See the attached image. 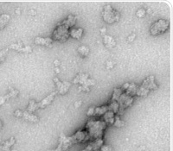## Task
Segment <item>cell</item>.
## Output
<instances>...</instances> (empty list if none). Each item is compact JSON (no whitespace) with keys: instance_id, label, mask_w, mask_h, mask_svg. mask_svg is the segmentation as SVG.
<instances>
[{"instance_id":"1f68e13d","label":"cell","mask_w":173,"mask_h":151,"mask_svg":"<svg viewBox=\"0 0 173 151\" xmlns=\"http://www.w3.org/2000/svg\"><path fill=\"white\" fill-rule=\"evenodd\" d=\"M18 52H21V53H25V54H29V53H31L32 52V48L30 46H25L23 47L22 48H20Z\"/></svg>"},{"instance_id":"7dc6e473","label":"cell","mask_w":173,"mask_h":151,"mask_svg":"<svg viewBox=\"0 0 173 151\" xmlns=\"http://www.w3.org/2000/svg\"><path fill=\"white\" fill-rule=\"evenodd\" d=\"M92 151H99V150H92Z\"/></svg>"},{"instance_id":"7c38bea8","label":"cell","mask_w":173,"mask_h":151,"mask_svg":"<svg viewBox=\"0 0 173 151\" xmlns=\"http://www.w3.org/2000/svg\"><path fill=\"white\" fill-rule=\"evenodd\" d=\"M56 92H54V93H50V95H48L46 98H44L43 99H42L41 102H39L37 103V105H38V108L40 109H43L47 107L48 105H50L51 103H52V101L54 100L55 97V95H56Z\"/></svg>"},{"instance_id":"ac0fdd59","label":"cell","mask_w":173,"mask_h":151,"mask_svg":"<svg viewBox=\"0 0 173 151\" xmlns=\"http://www.w3.org/2000/svg\"><path fill=\"white\" fill-rule=\"evenodd\" d=\"M104 45L107 47L108 48H114L116 45V42L114 39L112 37L111 35H105L103 38Z\"/></svg>"},{"instance_id":"44dd1931","label":"cell","mask_w":173,"mask_h":151,"mask_svg":"<svg viewBox=\"0 0 173 151\" xmlns=\"http://www.w3.org/2000/svg\"><path fill=\"white\" fill-rule=\"evenodd\" d=\"M11 19V16L8 14H2L0 15V30H3L7 23H9V21Z\"/></svg>"},{"instance_id":"b9f144b4","label":"cell","mask_w":173,"mask_h":151,"mask_svg":"<svg viewBox=\"0 0 173 151\" xmlns=\"http://www.w3.org/2000/svg\"><path fill=\"white\" fill-rule=\"evenodd\" d=\"M55 73H56V74H59V73H60V69H59V67H55Z\"/></svg>"},{"instance_id":"5b68a950","label":"cell","mask_w":173,"mask_h":151,"mask_svg":"<svg viewBox=\"0 0 173 151\" xmlns=\"http://www.w3.org/2000/svg\"><path fill=\"white\" fill-rule=\"evenodd\" d=\"M170 27V23L166 19H158L154 22L150 28L151 35H158L165 33Z\"/></svg>"},{"instance_id":"ffe728a7","label":"cell","mask_w":173,"mask_h":151,"mask_svg":"<svg viewBox=\"0 0 173 151\" xmlns=\"http://www.w3.org/2000/svg\"><path fill=\"white\" fill-rule=\"evenodd\" d=\"M138 85L134 84V83H130L129 84V86L124 93H127L128 95H130L132 97H134L136 95V93H137V90H138Z\"/></svg>"},{"instance_id":"d4e9b609","label":"cell","mask_w":173,"mask_h":151,"mask_svg":"<svg viewBox=\"0 0 173 151\" xmlns=\"http://www.w3.org/2000/svg\"><path fill=\"white\" fill-rule=\"evenodd\" d=\"M77 51H78V53L81 54L82 57H87L89 54V52H90L89 47L84 46V45L79 47V48H77Z\"/></svg>"},{"instance_id":"cb8c5ba5","label":"cell","mask_w":173,"mask_h":151,"mask_svg":"<svg viewBox=\"0 0 173 151\" xmlns=\"http://www.w3.org/2000/svg\"><path fill=\"white\" fill-rule=\"evenodd\" d=\"M108 111V105H101V106H98L95 107V112H94V116H103L105 113Z\"/></svg>"},{"instance_id":"603a6c76","label":"cell","mask_w":173,"mask_h":151,"mask_svg":"<svg viewBox=\"0 0 173 151\" xmlns=\"http://www.w3.org/2000/svg\"><path fill=\"white\" fill-rule=\"evenodd\" d=\"M108 111L113 112L114 114H117V113L119 112V105L117 101H110V103H109V105H108Z\"/></svg>"},{"instance_id":"d6986e66","label":"cell","mask_w":173,"mask_h":151,"mask_svg":"<svg viewBox=\"0 0 173 151\" xmlns=\"http://www.w3.org/2000/svg\"><path fill=\"white\" fill-rule=\"evenodd\" d=\"M83 29L82 28H79V29H71L70 32H69V36H71L74 39H79L81 38V36L83 35Z\"/></svg>"},{"instance_id":"d6a6232c","label":"cell","mask_w":173,"mask_h":151,"mask_svg":"<svg viewBox=\"0 0 173 151\" xmlns=\"http://www.w3.org/2000/svg\"><path fill=\"white\" fill-rule=\"evenodd\" d=\"M146 10H145V9H143V8H141V9H139L138 11H137L136 16H138V18H142V17H144V16H146Z\"/></svg>"},{"instance_id":"74e56055","label":"cell","mask_w":173,"mask_h":151,"mask_svg":"<svg viewBox=\"0 0 173 151\" xmlns=\"http://www.w3.org/2000/svg\"><path fill=\"white\" fill-rule=\"evenodd\" d=\"M14 116H15L16 117H22V116H23V111H20V110L15 111Z\"/></svg>"},{"instance_id":"ee69618b","label":"cell","mask_w":173,"mask_h":151,"mask_svg":"<svg viewBox=\"0 0 173 151\" xmlns=\"http://www.w3.org/2000/svg\"><path fill=\"white\" fill-rule=\"evenodd\" d=\"M31 14H32V15H36V11H31Z\"/></svg>"},{"instance_id":"f35d334b","label":"cell","mask_w":173,"mask_h":151,"mask_svg":"<svg viewBox=\"0 0 173 151\" xmlns=\"http://www.w3.org/2000/svg\"><path fill=\"white\" fill-rule=\"evenodd\" d=\"M81 105H82V102L81 101H77V102L74 103V107L75 108H79Z\"/></svg>"},{"instance_id":"2e32d148","label":"cell","mask_w":173,"mask_h":151,"mask_svg":"<svg viewBox=\"0 0 173 151\" xmlns=\"http://www.w3.org/2000/svg\"><path fill=\"white\" fill-rule=\"evenodd\" d=\"M114 117H115V114H114V113L113 112H110V111H108V112L103 115L102 120L107 124L108 126L113 125V123H114Z\"/></svg>"},{"instance_id":"30bf717a","label":"cell","mask_w":173,"mask_h":151,"mask_svg":"<svg viewBox=\"0 0 173 151\" xmlns=\"http://www.w3.org/2000/svg\"><path fill=\"white\" fill-rule=\"evenodd\" d=\"M141 86H143L146 89L149 90V91H151V90H157L158 87V85L155 82V78H154L153 75H151L149 77L146 78V80L143 81Z\"/></svg>"},{"instance_id":"60d3db41","label":"cell","mask_w":173,"mask_h":151,"mask_svg":"<svg viewBox=\"0 0 173 151\" xmlns=\"http://www.w3.org/2000/svg\"><path fill=\"white\" fill-rule=\"evenodd\" d=\"M54 64H55V67H59V65H60V62H59V61H57V60H55V62H54Z\"/></svg>"},{"instance_id":"83f0119b","label":"cell","mask_w":173,"mask_h":151,"mask_svg":"<svg viewBox=\"0 0 173 151\" xmlns=\"http://www.w3.org/2000/svg\"><path fill=\"white\" fill-rule=\"evenodd\" d=\"M124 92L122 91L121 88H115V89L113 90V95H112V98L110 101H117L118 100V98L120 97V95L123 93Z\"/></svg>"},{"instance_id":"8fae6325","label":"cell","mask_w":173,"mask_h":151,"mask_svg":"<svg viewBox=\"0 0 173 151\" xmlns=\"http://www.w3.org/2000/svg\"><path fill=\"white\" fill-rule=\"evenodd\" d=\"M104 144L103 138H99L92 141L91 143L88 144V146L85 148V149L87 151H92V150H99L101 146Z\"/></svg>"},{"instance_id":"52a82bcc","label":"cell","mask_w":173,"mask_h":151,"mask_svg":"<svg viewBox=\"0 0 173 151\" xmlns=\"http://www.w3.org/2000/svg\"><path fill=\"white\" fill-rule=\"evenodd\" d=\"M133 101H134V97H132V96H130V95H128V94L125 93H122L120 95V97L118 98V100H117V102H118V104L119 105V112H118L119 115L118 116L123 114L125 110L127 107H129V106H131L132 105Z\"/></svg>"},{"instance_id":"9c48e42d","label":"cell","mask_w":173,"mask_h":151,"mask_svg":"<svg viewBox=\"0 0 173 151\" xmlns=\"http://www.w3.org/2000/svg\"><path fill=\"white\" fill-rule=\"evenodd\" d=\"M53 80H54L55 84L56 85V88H57V92L56 93L61 94V95H64L65 93H68V91H69L70 86H71V83H69L68 81L61 82L59 80L58 78H54Z\"/></svg>"},{"instance_id":"4316f807","label":"cell","mask_w":173,"mask_h":151,"mask_svg":"<svg viewBox=\"0 0 173 151\" xmlns=\"http://www.w3.org/2000/svg\"><path fill=\"white\" fill-rule=\"evenodd\" d=\"M150 93V91L149 90L146 89V88H144L143 86H138V90H137V93H136V95L138 96V97H146L148 94Z\"/></svg>"},{"instance_id":"6da1fadb","label":"cell","mask_w":173,"mask_h":151,"mask_svg":"<svg viewBox=\"0 0 173 151\" xmlns=\"http://www.w3.org/2000/svg\"><path fill=\"white\" fill-rule=\"evenodd\" d=\"M108 127L103 120H89L86 124V130L88 131L89 140L94 141L99 138H103L105 130Z\"/></svg>"},{"instance_id":"e575fe53","label":"cell","mask_w":173,"mask_h":151,"mask_svg":"<svg viewBox=\"0 0 173 151\" xmlns=\"http://www.w3.org/2000/svg\"><path fill=\"white\" fill-rule=\"evenodd\" d=\"M94 112H95V106H91V107H89L88 112H87V116H94Z\"/></svg>"},{"instance_id":"9a60e30c","label":"cell","mask_w":173,"mask_h":151,"mask_svg":"<svg viewBox=\"0 0 173 151\" xmlns=\"http://www.w3.org/2000/svg\"><path fill=\"white\" fill-rule=\"evenodd\" d=\"M34 43L36 45L51 47V44L53 43V40L50 37H46V38H44V37H36Z\"/></svg>"},{"instance_id":"7a4b0ae2","label":"cell","mask_w":173,"mask_h":151,"mask_svg":"<svg viewBox=\"0 0 173 151\" xmlns=\"http://www.w3.org/2000/svg\"><path fill=\"white\" fill-rule=\"evenodd\" d=\"M74 84H80L79 91L80 92H90V86L95 85V80L90 79L89 74H77L76 77L73 80Z\"/></svg>"},{"instance_id":"8992f818","label":"cell","mask_w":173,"mask_h":151,"mask_svg":"<svg viewBox=\"0 0 173 151\" xmlns=\"http://www.w3.org/2000/svg\"><path fill=\"white\" fill-rule=\"evenodd\" d=\"M74 144V143L72 136H67L64 133H61L57 148L54 150L49 151H67L72 147Z\"/></svg>"},{"instance_id":"484cf974","label":"cell","mask_w":173,"mask_h":151,"mask_svg":"<svg viewBox=\"0 0 173 151\" xmlns=\"http://www.w3.org/2000/svg\"><path fill=\"white\" fill-rule=\"evenodd\" d=\"M37 109H38V105H37V103H36L35 100H31L30 101V103H29V105L27 106L26 112L33 113L35 111H36Z\"/></svg>"},{"instance_id":"8d00e7d4","label":"cell","mask_w":173,"mask_h":151,"mask_svg":"<svg viewBox=\"0 0 173 151\" xmlns=\"http://www.w3.org/2000/svg\"><path fill=\"white\" fill-rule=\"evenodd\" d=\"M135 37H136V35H135L134 33H132L131 35H129V36L127 37V42H128V43H132L135 40Z\"/></svg>"},{"instance_id":"5bb4252c","label":"cell","mask_w":173,"mask_h":151,"mask_svg":"<svg viewBox=\"0 0 173 151\" xmlns=\"http://www.w3.org/2000/svg\"><path fill=\"white\" fill-rule=\"evenodd\" d=\"M15 143V137H14V136H12L10 139H8L7 141L4 142L2 145H0V151H12V149L11 148L14 145Z\"/></svg>"},{"instance_id":"bcb514c9","label":"cell","mask_w":173,"mask_h":151,"mask_svg":"<svg viewBox=\"0 0 173 151\" xmlns=\"http://www.w3.org/2000/svg\"><path fill=\"white\" fill-rule=\"evenodd\" d=\"M80 151H87V150H86V149H81V150H80Z\"/></svg>"},{"instance_id":"7402d4cb","label":"cell","mask_w":173,"mask_h":151,"mask_svg":"<svg viewBox=\"0 0 173 151\" xmlns=\"http://www.w3.org/2000/svg\"><path fill=\"white\" fill-rule=\"evenodd\" d=\"M76 20H77V16H73V15H69L66 19H64L62 22L67 24L68 26L71 28V29H73V27L74 26V24L76 23Z\"/></svg>"},{"instance_id":"f6af8a7d","label":"cell","mask_w":173,"mask_h":151,"mask_svg":"<svg viewBox=\"0 0 173 151\" xmlns=\"http://www.w3.org/2000/svg\"><path fill=\"white\" fill-rule=\"evenodd\" d=\"M2 126H3V124H2V123H1V122H0V129L2 128Z\"/></svg>"},{"instance_id":"7bdbcfd3","label":"cell","mask_w":173,"mask_h":151,"mask_svg":"<svg viewBox=\"0 0 173 151\" xmlns=\"http://www.w3.org/2000/svg\"><path fill=\"white\" fill-rule=\"evenodd\" d=\"M20 10L19 9H17V10H16V13H17V14H20Z\"/></svg>"},{"instance_id":"f1b7e54d","label":"cell","mask_w":173,"mask_h":151,"mask_svg":"<svg viewBox=\"0 0 173 151\" xmlns=\"http://www.w3.org/2000/svg\"><path fill=\"white\" fill-rule=\"evenodd\" d=\"M113 125H114L117 128H121V127H123L124 125H125V122L123 120H121L119 116L117 115V116L114 117V123H113Z\"/></svg>"},{"instance_id":"ba28073f","label":"cell","mask_w":173,"mask_h":151,"mask_svg":"<svg viewBox=\"0 0 173 151\" xmlns=\"http://www.w3.org/2000/svg\"><path fill=\"white\" fill-rule=\"evenodd\" d=\"M73 141L74 144H79V143H86L89 141V136L88 134V131L86 130H77L73 136H72Z\"/></svg>"},{"instance_id":"277c9868","label":"cell","mask_w":173,"mask_h":151,"mask_svg":"<svg viewBox=\"0 0 173 151\" xmlns=\"http://www.w3.org/2000/svg\"><path fill=\"white\" fill-rule=\"evenodd\" d=\"M119 17H120V14L114 9H113L111 5H106L104 7L103 12H102V19L105 23L113 24L118 22Z\"/></svg>"},{"instance_id":"d590c367","label":"cell","mask_w":173,"mask_h":151,"mask_svg":"<svg viewBox=\"0 0 173 151\" xmlns=\"http://www.w3.org/2000/svg\"><path fill=\"white\" fill-rule=\"evenodd\" d=\"M114 65H115V63L113 62V61H111V60L108 61L107 63H106V66H107V68H108V69H112V68L114 66Z\"/></svg>"},{"instance_id":"ab89813d","label":"cell","mask_w":173,"mask_h":151,"mask_svg":"<svg viewBox=\"0 0 173 151\" xmlns=\"http://www.w3.org/2000/svg\"><path fill=\"white\" fill-rule=\"evenodd\" d=\"M100 34H102V35H105V33L107 32V29L106 28H103V29H100Z\"/></svg>"},{"instance_id":"e0dca14e","label":"cell","mask_w":173,"mask_h":151,"mask_svg":"<svg viewBox=\"0 0 173 151\" xmlns=\"http://www.w3.org/2000/svg\"><path fill=\"white\" fill-rule=\"evenodd\" d=\"M22 117L25 121L31 122V123H37L39 121V118L36 115H34L33 113L28 112L26 111L23 112V116H22Z\"/></svg>"},{"instance_id":"4fadbf2b","label":"cell","mask_w":173,"mask_h":151,"mask_svg":"<svg viewBox=\"0 0 173 151\" xmlns=\"http://www.w3.org/2000/svg\"><path fill=\"white\" fill-rule=\"evenodd\" d=\"M18 93H19V92H18L17 90L11 89V92L9 93L5 94V95H3V96H0V107L4 105L6 101L9 100L10 98L17 97V96H18Z\"/></svg>"},{"instance_id":"3957f363","label":"cell","mask_w":173,"mask_h":151,"mask_svg":"<svg viewBox=\"0 0 173 151\" xmlns=\"http://www.w3.org/2000/svg\"><path fill=\"white\" fill-rule=\"evenodd\" d=\"M71 28L68 26L67 24L61 22L56 25V28L52 33V40L60 41V42H65L69 37V32Z\"/></svg>"},{"instance_id":"f546056e","label":"cell","mask_w":173,"mask_h":151,"mask_svg":"<svg viewBox=\"0 0 173 151\" xmlns=\"http://www.w3.org/2000/svg\"><path fill=\"white\" fill-rule=\"evenodd\" d=\"M23 47V43H15V44H12L9 46V48H12V49H15V50L18 51L20 48H22Z\"/></svg>"},{"instance_id":"836d02e7","label":"cell","mask_w":173,"mask_h":151,"mask_svg":"<svg viewBox=\"0 0 173 151\" xmlns=\"http://www.w3.org/2000/svg\"><path fill=\"white\" fill-rule=\"evenodd\" d=\"M99 151H113V149L111 145H108V144H103L101 148H100Z\"/></svg>"},{"instance_id":"4dcf8cb0","label":"cell","mask_w":173,"mask_h":151,"mask_svg":"<svg viewBox=\"0 0 173 151\" xmlns=\"http://www.w3.org/2000/svg\"><path fill=\"white\" fill-rule=\"evenodd\" d=\"M7 52H8V48H4V49H3V50L0 51V63H1V62H3L4 60H5Z\"/></svg>"}]
</instances>
